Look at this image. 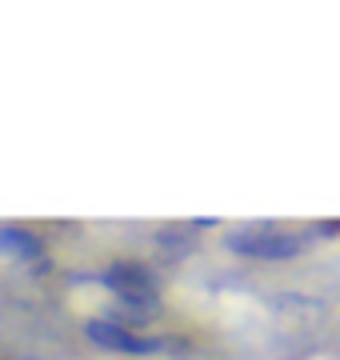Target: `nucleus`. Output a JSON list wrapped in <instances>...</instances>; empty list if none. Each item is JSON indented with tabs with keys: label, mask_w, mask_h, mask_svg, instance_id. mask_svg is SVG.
<instances>
[{
	"label": "nucleus",
	"mask_w": 340,
	"mask_h": 360,
	"mask_svg": "<svg viewBox=\"0 0 340 360\" xmlns=\"http://www.w3.org/2000/svg\"><path fill=\"white\" fill-rule=\"evenodd\" d=\"M221 248L240 260H261V264H288L301 260L313 248L308 229H285V224H240V229L221 232Z\"/></svg>",
	"instance_id": "nucleus-1"
},
{
	"label": "nucleus",
	"mask_w": 340,
	"mask_h": 360,
	"mask_svg": "<svg viewBox=\"0 0 340 360\" xmlns=\"http://www.w3.org/2000/svg\"><path fill=\"white\" fill-rule=\"evenodd\" d=\"M96 284L112 292V304L124 312H140V316H160V276L144 260L117 257L108 260Z\"/></svg>",
	"instance_id": "nucleus-2"
},
{
	"label": "nucleus",
	"mask_w": 340,
	"mask_h": 360,
	"mask_svg": "<svg viewBox=\"0 0 340 360\" xmlns=\"http://www.w3.org/2000/svg\"><path fill=\"white\" fill-rule=\"evenodd\" d=\"M80 333L89 340L92 348H100V352H112V356H129V360H148V356H160L169 340L157 333H132L124 324H112L105 316H89V321L80 324Z\"/></svg>",
	"instance_id": "nucleus-3"
},
{
	"label": "nucleus",
	"mask_w": 340,
	"mask_h": 360,
	"mask_svg": "<svg viewBox=\"0 0 340 360\" xmlns=\"http://www.w3.org/2000/svg\"><path fill=\"white\" fill-rule=\"evenodd\" d=\"M48 236L37 229V224H25V220H0V257L16 260L20 269H32L37 260L48 257Z\"/></svg>",
	"instance_id": "nucleus-4"
},
{
	"label": "nucleus",
	"mask_w": 340,
	"mask_h": 360,
	"mask_svg": "<svg viewBox=\"0 0 340 360\" xmlns=\"http://www.w3.org/2000/svg\"><path fill=\"white\" fill-rule=\"evenodd\" d=\"M273 309L285 312V316H320L328 309L320 296H304V292H276L273 296Z\"/></svg>",
	"instance_id": "nucleus-5"
},
{
	"label": "nucleus",
	"mask_w": 340,
	"mask_h": 360,
	"mask_svg": "<svg viewBox=\"0 0 340 360\" xmlns=\"http://www.w3.org/2000/svg\"><path fill=\"white\" fill-rule=\"evenodd\" d=\"M152 240H157V248H164V252H188L192 245V232L184 229V224H164V229L152 232Z\"/></svg>",
	"instance_id": "nucleus-6"
},
{
	"label": "nucleus",
	"mask_w": 340,
	"mask_h": 360,
	"mask_svg": "<svg viewBox=\"0 0 340 360\" xmlns=\"http://www.w3.org/2000/svg\"><path fill=\"white\" fill-rule=\"evenodd\" d=\"M184 229H188V232H224V220H216V217H197V220H184Z\"/></svg>",
	"instance_id": "nucleus-7"
}]
</instances>
